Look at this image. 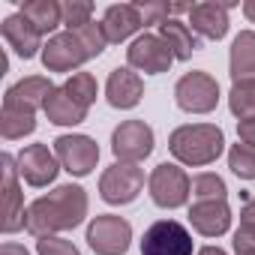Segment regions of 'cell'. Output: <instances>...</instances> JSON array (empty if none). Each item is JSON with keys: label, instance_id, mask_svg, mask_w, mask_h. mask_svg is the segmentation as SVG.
<instances>
[{"label": "cell", "instance_id": "obj_18", "mask_svg": "<svg viewBox=\"0 0 255 255\" xmlns=\"http://www.w3.org/2000/svg\"><path fill=\"white\" fill-rule=\"evenodd\" d=\"M228 9L231 3H195L192 12H189V24H192V33L204 36V39H222L228 33Z\"/></svg>", "mask_w": 255, "mask_h": 255}, {"label": "cell", "instance_id": "obj_38", "mask_svg": "<svg viewBox=\"0 0 255 255\" xmlns=\"http://www.w3.org/2000/svg\"><path fill=\"white\" fill-rule=\"evenodd\" d=\"M243 15L249 18V24H255V0H246L243 3Z\"/></svg>", "mask_w": 255, "mask_h": 255}, {"label": "cell", "instance_id": "obj_24", "mask_svg": "<svg viewBox=\"0 0 255 255\" xmlns=\"http://www.w3.org/2000/svg\"><path fill=\"white\" fill-rule=\"evenodd\" d=\"M36 129V111L18 108V105H6L3 102V114H0V132H3L6 141L24 138Z\"/></svg>", "mask_w": 255, "mask_h": 255}, {"label": "cell", "instance_id": "obj_30", "mask_svg": "<svg viewBox=\"0 0 255 255\" xmlns=\"http://www.w3.org/2000/svg\"><path fill=\"white\" fill-rule=\"evenodd\" d=\"M69 33H75V36L81 39L87 57H99V54L105 51V45H108V39H105V33H102V24H96V21L84 24L81 30H69Z\"/></svg>", "mask_w": 255, "mask_h": 255}, {"label": "cell", "instance_id": "obj_9", "mask_svg": "<svg viewBox=\"0 0 255 255\" xmlns=\"http://www.w3.org/2000/svg\"><path fill=\"white\" fill-rule=\"evenodd\" d=\"M54 156L60 159V168L69 171L72 177H87L99 162V147L90 135L72 132L54 138Z\"/></svg>", "mask_w": 255, "mask_h": 255}, {"label": "cell", "instance_id": "obj_25", "mask_svg": "<svg viewBox=\"0 0 255 255\" xmlns=\"http://www.w3.org/2000/svg\"><path fill=\"white\" fill-rule=\"evenodd\" d=\"M228 108H231V114L237 120H252L255 117V81H237V84H231Z\"/></svg>", "mask_w": 255, "mask_h": 255}, {"label": "cell", "instance_id": "obj_11", "mask_svg": "<svg viewBox=\"0 0 255 255\" xmlns=\"http://www.w3.org/2000/svg\"><path fill=\"white\" fill-rule=\"evenodd\" d=\"M0 165H3V231L6 234H15L24 228V216H27V207H24V192L18 189V159L12 153H3L0 156Z\"/></svg>", "mask_w": 255, "mask_h": 255}, {"label": "cell", "instance_id": "obj_5", "mask_svg": "<svg viewBox=\"0 0 255 255\" xmlns=\"http://www.w3.org/2000/svg\"><path fill=\"white\" fill-rule=\"evenodd\" d=\"M87 243L96 255H126L132 243V225L114 213L93 216L87 225Z\"/></svg>", "mask_w": 255, "mask_h": 255}, {"label": "cell", "instance_id": "obj_2", "mask_svg": "<svg viewBox=\"0 0 255 255\" xmlns=\"http://www.w3.org/2000/svg\"><path fill=\"white\" fill-rule=\"evenodd\" d=\"M168 150L180 165H210L225 150V135L216 123H183L168 135Z\"/></svg>", "mask_w": 255, "mask_h": 255}, {"label": "cell", "instance_id": "obj_21", "mask_svg": "<svg viewBox=\"0 0 255 255\" xmlns=\"http://www.w3.org/2000/svg\"><path fill=\"white\" fill-rule=\"evenodd\" d=\"M45 117L51 120V123H57V126H78V123H84L87 120V108L84 105H78L63 87H54L51 90V96L45 99Z\"/></svg>", "mask_w": 255, "mask_h": 255}, {"label": "cell", "instance_id": "obj_23", "mask_svg": "<svg viewBox=\"0 0 255 255\" xmlns=\"http://www.w3.org/2000/svg\"><path fill=\"white\" fill-rule=\"evenodd\" d=\"M159 36H162V39H165V45L171 48L174 60H189V57H192V51L198 48V39H195L192 27H189V24H183V21H177V18L165 21V24L159 27Z\"/></svg>", "mask_w": 255, "mask_h": 255}, {"label": "cell", "instance_id": "obj_26", "mask_svg": "<svg viewBox=\"0 0 255 255\" xmlns=\"http://www.w3.org/2000/svg\"><path fill=\"white\" fill-rule=\"evenodd\" d=\"M225 195H228V186L219 174L201 171L192 177V198L195 201H225Z\"/></svg>", "mask_w": 255, "mask_h": 255}, {"label": "cell", "instance_id": "obj_4", "mask_svg": "<svg viewBox=\"0 0 255 255\" xmlns=\"http://www.w3.org/2000/svg\"><path fill=\"white\" fill-rule=\"evenodd\" d=\"M147 189H150V198L156 207L162 210H177L189 201L192 195V180L186 177V171L174 162H159L153 171H150V180H147Z\"/></svg>", "mask_w": 255, "mask_h": 255}, {"label": "cell", "instance_id": "obj_16", "mask_svg": "<svg viewBox=\"0 0 255 255\" xmlns=\"http://www.w3.org/2000/svg\"><path fill=\"white\" fill-rule=\"evenodd\" d=\"M99 24H102L105 39H108V42H114V45L126 42L132 33H138V30L144 27L141 12H138V6H135V3H114V6H108Z\"/></svg>", "mask_w": 255, "mask_h": 255}, {"label": "cell", "instance_id": "obj_19", "mask_svg": "<svg viewBox=\"0 0 255 255\" xmlns=\"http://www.w3.org/2000/svg\"><path fill=\"white\" fill-rule=\"evenodd\" d=\"M51 90H54V84H51L48 78H42V75H27V78L15 81V84L6 90L3 102H6V105H18V108H27V111H39V108H45V99L51 96Z\"/></svg>", "mask_w": 255, "mask_h": 255}, {"label": "cell", "instance_id": "obj_15", "mask_svg": "<svg viewBox=\"0 0 255 255\" xmlns=\"http://www.w3.org/2000/svg\"><path fill=\"white\" fill-rule=\"evenodd\" d=\"M0 33H3V39H6V45L18 54V57H24V60H30V57H36V54H42V36H39V30L21 15V12H15V15H6L3 18V24H0Z\"/></svg>", "mask_w": 255, "mask_h": 255}, {"label": "cell", "instance_id": "obj_8", "mask_svg": "<svg viewBox=\"0 0 255 255\" xmlns=\"http://www.w3.org/2000/svg\"><path fill=\"white\" fill-rule=\"evenodd\" d=\"M141 255H192V234L177 219H159L144 231Z\"/></svg>", "mask_w": 255, "mask_h": 255}, {"label": "cell", "instance_id": "obj_27", "mask_svg": "<svg viewBox=\"0 0 255 255\" xmlns=\"http://www.w3.org/2000/svg\"><path fill=\"white\" fill-rule=\"evenodd\" d=\"M63 90H66L78 105H84V108H90V105L96 102V93H99L96 78H93L90 72H72V75L63 81Z\"/></svg>", "mask_w": 255, "mask_h": 255}, {"label": "cell", "instance_id": "obj_22", "mask_svg": "<svg viewBox=\"0 0 255 255\" xmlns=\"http://www.w3.org/2000/svg\"><path fill=\"white\" fill-rule=\"evenodd\" d=\"M18 12L39 30V36H54V30L63 24V6L54 0H24Z\"/></svg>", "mask_w": 255, "mask_h": 255}, {"label": "cell", "instance_id": "obj_20", "mask_svg": "<svg viewBox=\"0 0 255 255\" xmlns=\"http://www.w3.org/2000/svg\"><path fill=\"white\" fill-rule=\"evenodd\" d=\"M231 81H255V30H240L231 42L228 54Z\"/></svg>", "mask_w": 255, "mask_h": 255}, {"label": "cell", "instance_id": "obj_29", "mask_svg": "<svg viewBox=\"0 0 255 255\" xmlns=\"http://www.w3.org/2000/svg\"><path fill=\"white\" fill-rule=\"evenodd\" d=\"M90 21H93V3L90 0H66L63 3V27L66 30H81Z\"/></svg>", "mask_w": 255, "mask_h": 255}, {"label": "cell", "instance_id": "obj_37", "mask_svg": "<svg viewBox=\"0 0 255 255\" xmlns=\"http://www.w3.org/2000/svg\"><path fill=\"white\" fill-rule=\"evenodd\" d=\"M195 255H228V252H225L222 246H201Z\"/></svg>", "mask_w": 255, "mask_h": 255}, {"label": "cell", "instance_id": "obj_33", "mask_svg": "<svg viewBox=\"0 0 255 255\" xmlns=\"http://www.w3.org/2000/svg\"><path fill=\"white\" fill-rule=\"evenodd\" d=\"M231 246H234V255H255V225L240 222V228L234 231Z\"/></svg>", "mask_w": 255, "mask_h": 255}, {"label": "cell", "instance_id": "obj_36", "mask_svg": "<svg viewBox=\"0 0 255 255\" xmlns=\"http://www.w3.org/2000/svg\"><path fill=\"white\" fill-rule=\"evenodd\" d=\"M0 255H30V252H27L21 243H12V240H9V243L0 246Z\"/></svg>", "mask_w": 255, "mask_h": 255}, {"label": "cell", "instance_id": "obj_1", "mask_svg": "<svg viewBox=\"0 0 255 255\" xmlns=\"http://www.w3.org/2000/svg\"><path fill=\"white\" fill-rule=\"evenodd\" d=\"M87 192L78 183H63L57 189H51L48 195H39L36 201L27 204V216H24V228L39 240V237H51L57 231H69L78 228L87 216Z\"/></svg>", "mask_w": 255, "mask_h": 255}, {"label": "cell", "instance_id": "obj_28", "mask_svg": "<svg viewBox=\"0 0 255 255\" xmlns=\"http://www.w3.org/2000/svg\"><path fill=\"white\" fill-rule=\"evenodd\" d=\"M228 168L240 177V180H255V147L237 141L228 150Z\"/></svg>", "mask_w": 255, "mask_h": 255}, {"label": "cell", "instance_id": "obj_13", "mask_svg": "<svg viewBox=\"0 0 255 255\" xmlns=\"http://www.w3.org/2000/svg\"><path fill=\"white\" fill-rule=\"evenodd\" d=\"M15 159H18L21 180L36 186V189L54 183V177L60 171V159L48 150V144H27V147H21V153Z\"/></svg>", "mask_w": 255, "mask_h": 255}, {"label": "cell", "instance_id": "obj_34", "mask_svg": "<svg viewBox=\"0 0 255 255\" xmlns=\"http://www.w3.org/2000/svg\"><path fill=\"white\" fill-rule=\"evenodd\" d=\"M237 138L249 147H255V117L252 120H237Z\"/></svg>", "mask_w": 255, "mask_h": 255}, {"label": "cell", "instance_id": "obj_32", "mask_svg": "<svg viewBox=\"0 0 255 255\" xmlns=\"http://www.w3.org/2000/svg\"><path fill=\"white\" fill-rule=\"evenodd\" d=\"M36 255H81V252H78V246L72 240L51 234V237H39L36 240Z\"/></svg>", "mask_w": 255, "mask_h": 255}, {"label": "cell", "instance_id": "obj_3", "mask_svg": "<svg viewBox=\"0 0 255 255\" xmlns=\"http://www.w3.org/2000/svg\"><path fill=\"white\" fill-rule=\"evenodd\" d=\"M174 102L186 114H210L219 105V84L210 72H186L174 84Z\"/></svg>", "mask_w": 255, "mask_h": 255}, {"label": "cell", "instance_id": "obj_17", "mask_svg": "<svg viewBox=\"0 0 255 255\" xmlns=\"http://www.w3.org/2000/svg\"><path fill=\"white\" fill-rule=\"evenodd\" d=\"M189 225L204 237H222L231 228V207L225 201H195L189 207Z\"/></svg>", "mask_w": 255, "mask_h": 255}, {"label": "cell", "instance_id": "obj_31", "mask_svg": "<svg viewBox=\"0 0 255 255\" xmlns=\"http://www.w3.org/2000/svg\"><path fill=\"white\" fill-rule=\"evenodd\" d=\"M138 12H141V21H144V27H150V24H165V21H171V15H174V3H156V0H138Z\"/></svg>", "mask_w": 255, "mask_h": 255}, {"label": "cell", "instance_id": "obj_6", "mask_svg": "<svg viewBox=\"0 0 255 255\" xmlns=\"http://www.w3.org/2000/svg\"><path fill=\"white\" fill-rule=\"evenodd\" d=\"M144 189V171L129 162H114L99 177V195L108 204H132Z\"/></svg>", "mask_w": 255, "mask_h": 255}, {"label": "cell", "instance_id": "obj_12", "mask_svg": "<svg viewBox=\"0 0 255 255\" xmlns=\"http://www.w3.org/2000/svg\"><path fill=\"white\" fill-rule=\"evenodd\" d=\"M87 60H90V57H87L81 39H78L75 33H69V30L48 36V42H45V48H42V66H45L48 72H72V69H78V66L87 63Z\"/></svg>", "mask_w": 255, "mask_h": 255}, {"label": "cell", "instance_id": "obj_35", "mask_svg": "<svg viewBox=\"0 0 255 255\" xmlns=\"http://www.w3.org/2000/svg\"><path fill=\"white\" fill-rule=\"evenodd\" d=\"M240 222H243V225H255V195L240 207Z\"/></svg>", "mask_w": 255, "mask_h": 255}, {"label": "cell", "instance_id": "obj_14", "mask_svg": "<svg viewBox=\"0 0 255 255\" xmlns=\"http://www.w3.org/2000/svg\"><path fill=\"white\" fill-rule=\"evenodd\" d=\"M141 96H144V81L132 66L111 69V75L105 81V99H108L111 108L129 111V108H135L141 102Z\"/></svg>", "mask_w": 255, "mask_h": 255}, {"label": "cell", "instance_id": "obj_10", "mask_svg": "<svg viewBox=\"0 0 255 255\" xmlns=\"http://www.w3.org/2000/svg\"><path fill=\"white\" fill-rule=\"evenodd\" d=\"M126 63L138 72H147V75H159V72H168L171 63H174V54L171 48L165 45V39L159 33H141L129 42L126 48Z\"/></svg>", "mask_w": 255, "mask_h": 255}, {"label": "cell", "instance_id": "obj_7", "mask_svg": "<svg viewBox=\"0 0 255 255\" xmlns=\"http://www.w3.org/2000/svg\"><path fill=\"white\" fill-rule=\"evenodd\" d=\"M153 129L144 120H123L111 132V153L117 156V162L138 165L153 153Z\"/></svg>", "mask_w": 255, "mask_h": 255}]
</instances>
